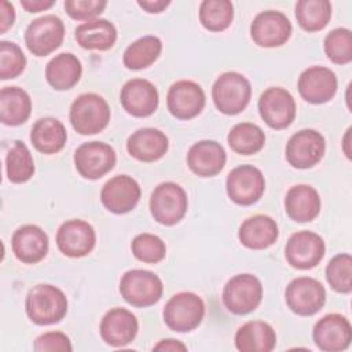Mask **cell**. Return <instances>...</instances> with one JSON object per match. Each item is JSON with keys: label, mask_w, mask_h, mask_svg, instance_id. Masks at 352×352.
I'll list each match as a JSON object with an SVG mask.
<instances>
[{"label": "cell", "mask_w": 352, "mask_h": 352, "mask_svg": "<svg viewBox=\"0 0 352 352\" xmlns=\"http://www.w3.org/2000/svg\"><path fill=\"white\" fill-rule=\"evenodd\" d=\"M290 36L292 23L280 11H263L257 14L250 23V37L258 47H280L290 38Z\"/></svg>", "instance_id": "5bb4252c"}, {"label": "cell", "mask_w": 352, "mask_h": 352, "mask_svg": "<svg viewBox=\"0 0 352 352\" xmlns=\"http://www.w3.org/2000/svg\"><path fill=\"white\" fill-rule=\"evenodd\" d=\"M131 249L138 260L148 264L160 263L161 260L165 258L166 254L165 242L160 236L148 232L136 235L132 239Z\"/></svg>", "instance_id": "ab89813d"}, {"label": "cell", "mask_w": 352, "mask_h": 352, "mask_svg": "<svg viewBox=\"0 0 352 352\" xmlns=\"http://www.w3.org/2000/svg\"><path fill=\"white\" fill-rule=\"evenodd\" d=\"M11 248L19 261L36 264L47 256L48 235L38 226L25 224L14 232Z\"/></svg>", "instance_id": "cb8c5ba5"}, {"label": "cell", "mask_w": 352, "mask_h": 352, "mask_svg": "<svg viewBox=\"0 0 352 352\" xmlns=\"http://www.w3.org/2000/svg\"><path fill=\"white\" fill-rule=\"evenodd\" d=\"M67 132L65 125L54 117H43L34 122L30 131L33 147L43 154H55L65 147Z\"/></svg>", "instance_id": "4dcf8cb0"}, {"label": "cell", "mask_w": 352, "mask_h": 352, "mask_svg": "<svg viewBox=\"0 0 352 352\" xmlns=\"http://www.w3.org/2000/svg\"><path fill=\"white\" fill-rule=\"evenodd\" d=\"M205 102L206 98L202 87L190 80L173 82L166 95L168 110L179 120H191L201 114Z\"/></svg>", "instance_id": "2e32d148"}, {"label": "cell", "mask_w": 352, "mask_h": 352, "mask_svg": "<svg viewBox=\"0 0 352 352\" xmlns=\"http://www.w3.org/2000/svg\"><path fill=\"white\" fill-rule=\"evenodd\" d=\"M252 96L249 80L238 72L220 74L212 87V99L216 109L227 116L239 114L246 109Z\"/></svg>", "instance_id": "7a4b0ae2"}, {"label": "cell", "mask_w": 352, "mask_h": 352, "mask_svg": "<svg viewBox=\"0 0 352 352\" xmlns=\"http://www.w3.org/2000/svg\"><path fill=\"white\" fill-rule=\"evenodd\" d=\"M349 144H351V128L346 129L345 135H344V139H342V150L346 155L348 160H351V148H349Z\"/></svg>", "instance_id": "c3c4849f"}, {"label": "cell", "mask_w": 352, "mask_h": 352, "mask_svg": "<svg viewBox=\"0 0 352 352\" xmlns=\"http://www.w3.org/2000/svg\"><path fill=\"white\" fill-rule=\"evenodd\" d=\"M275 345L276 333L263 320H249L235 333V346L241 352H270Z\"/></svg>", "instance_id": "83f0119b"}, {"label": "cell", "mask_w": 352, "mask_h": 352, "mask_svg": "<svg viewBox=\"0 0 352 352\" xmlns=\"http://www.w3.org/2000/svg\"><path fill=\"white\" fill-rule=\"evenodd\" d=\"M154 351H169V352H186L187 346L179 341V340H173V338H165L161 340L157 345L153 346Z\"/></svg>", "instance_id": "bcb514c9"}, {"label": "cell", "mask_w": 352, "mask_h": 352, "mask_svg": "<svg viewBox=\"0 0 352 352\" xmlns=\"http://www.w3.org/2000/svg\"><path fill=\"white\" fill-rule=\"evenodd\" d=\"M6 172L11 183L19 184L28 182L34 173V161L28 146L15 140L6 157Z\"/></svg>", "instance_id": "d590c367"}, {"label": "cell", "mask_w": 352, "mask_h": 352, "mask_svg": "<svg viewBox=\"0 0 352 352\" xmlns=\"http://www.w3.org/2000/svg\"><path fill=\"white\" fill-rule=\"evenodd\" d=\"M32 113V99L19 87H4L0 91V120L4 125L16 126L28 121Z\"/></svg>", "instance_id": "1f68e13d"}, {"label": "cell", "mask_w": 352, "mask_h": 352, "mask_svg": "<svg viewBox=\"0 0 352 352\" xmlns=\"http://www.w3.org/2000/svg\"><path fill=\"white\" fill-rule=\"evenodd\" d=\"M70 122L80 135L102 132L110 121V107L98 94H81L70 106Z\"/></svg>", "instance_id": "3957f363"}, {"label": "cell", "mask_w": 352, "mask_h": 352, "mask_svg": "<svg viewBox=\"0 0 352 352\" xmlns=\"http://www.w3.org/2000/svg\"><path fill=\"white\" fill-rule=\"evenodd\" d=\"M139 323L136 316L125 308H111L100 322V337L110 346H125L138 334Z\"/></svg>", "instance_id": "7402d4cb"}, {"label": "cell", "mask_w": 352, "mask_h": 352, "mask_svg": "<svg viewBox=\"0 0 352 352\" xmlns=\"http://www.w3.org/2000/svg\"><path fill=\"white\" fill-rule=\"evenodd\" d=\"M77 44L85 50L106 51L110 50L117 40L116 26L103 18H96L78 25L74 30Z\"/></svg>", "instance_id": "f546056e"}, {"label": "cell", "mask_w": 352, "mask_h": 352, "mask_svg": "<svg viewBox=\"0 0 352 352\" xmlns=\"http://www.w3.org/2000/svg\"><path fill=\"white\" fill-rule=\"evenodd\" d=\"M63 37V21L52 14L33 19L25 30V44L34 56L50 55L60 47Z\"/></svg>", "instance_id": "ba28073f"}, {"label": "cell", "mask_w": 352, "mask_h": 352, "mask_svg": "<svg viewBox=\"0 0 352 352\" xmlns=\"http://www.w3.org/2000/svg\"><path fill=\"white\" fill-rule=\"evenodd\" d=\"M326 245L322 236L312 231L294 232L285 246L287 263L297 270H311L323 258Z\"/></svg>", "instance_id": "9a60e30c"}, {"label": "cell", "mask_w": 352, "mask_h": 352, "mask_svg": "<svg viewBox=\"0 0 352 352\" xmlns=\"http://www.w3.org/2000/svg\"><path fill=\"white\" fill-rule=\"evenodd\" d=\"M228 198L236 205L249 206L256 204L264 194L265 180L261 170L253 165L234 168L226 180Z\"/></svg>", "instance_id": "30bf717a"}, {"label": "cell", "mask_w": 352, "mask_h": 352, "mask_svg": "<svg viewBox=\"0 0 352 352\" xmlns=\"http://www.w3.org/2000/svg\"><path fill=\"white\" fill-rule=\"evenodd\" d=\"M95 243L94 227L81 219L67 220L58 228L56 245L60 253L67 257H84L94 250Z\"/></svg>", "instance_id": "ac0fdd59"}, {"label": "cell", "mask_w": 352, "mask_h": 352, "mask_svg": "<svg viewBox=\"0 0 352 352\" xmlns=\"http://www.w3.org/2000/svg\"><path fill=\"white\" fill-rule=\"evenodd\" d=\"M326 140L315 129H301L296 132L286 144V160L297 169L315 166L324 155Z\"/></svg>", "instance_id": "4fadbf2b"}, {"label": "cell", "mask_w": 352, "mask_h": 352, "mask_svg": "<svg viewBox=\"0 0 352 352\" xmlns=\"http://www.w3.org/2000/svg\"><path fill=\"white\" fill-rule=\"evenodd\" d=\"M169 148L166 135L157 128H140L126 140V150L131 157L142 162L161 160Z\"/></svg>", "instance_id": "d4e9b609"}, {"label": "cell", "mask_w": 352, "mask_h": 352, "mask_svg": "<svg viewBox=\"0 0 352 352\" xmlns=\"http://www.w3.org/2000/svg\"><path fill=\"white\" fill-rule=\"evenodd\" d=\"M337 85L336 73L323 66L305 69L297 82L301 98L312 104H322L331 100L337 92Z\"/></svg>", "instance_id": "ffe728a7"}, {"label": "cell", "mask_w": 352, "mask_h": 352, "mask_svg": "<svg viewBox=\"0 0 352 352\" xmlns=\"http://www.w3.org/2000/svg\"><path fill=\"white\" fill-rule=\"evenodd\" d=\"M315 345L324 352L345 351L352 338L349 320L341 314H327L320 318L312 330Z\"/></svg>", "instance_id": "e0dca14e"}, {"label": "cell", "mask_w": 352, "mask_h": 352, "mask_svg": "<svg viewBox=\"0 0 352 352\" xmlns=\"http://www.w3.org/2000/svg\"><path fill=\"white\" fill-rule=\"evenodd\" d=\"M258 113L270 128L285 129L296 117L294 98L282 87L267 88L258 99Z\"/></svg>", "instance_id": "7c38bea8"}, {"label": "cell", "mask_w": 352, "mask_h": 352, "mask_svg": "<svg viewBox=\"0 0 352 352\" xmlns=\"http://www.w3.org/2000/svg\"><path fill=\"white\" fill-rule=\"evenodd\" d=\"M326 279L330 287L338 293L352 290V257L349 253L336 254L326 265Z\"/></svg>", "instance_id": "74e56055"}, {"label": "cell", "mask_w": 352, "mask_h": 352, "mask_svg": "<svg viewBox=\"0 0 352 352\" xmlns=\"http://www.w3.org/2000/svg\"><path fill=\"white\" fill-rule=\"evenodd\" d=\"M55 4V0H21L22 8L28 12H40L51 8Z\"/></svg>", "instance_id": "f6af8a7d"}, {"label": "cell", "mask_w": 352, "mask_h": 352, "mask_svg": "<svg viewBox=\"0 0 352 352\" xmlns=\"http://www.w3.org/2000/svg\"><path fill=\"white\" fill-rule=\"evenodd\" d=\"M234 19V6L228 0H204L199 6V22L209 32L226 30Z\"/></svg>", "instance_id": "8d00e7d4"}, {"label": "cell", "mask_w": 352, "mask_h": 352, "mask_svg": "<svg viewBox=\"0 0 352 352\" xmlns=\"http://www.w3.org/2000/svg\"><path fill=\"white\" fill-rule=\"evenodd\" d=\"M106 0H66L63 7L67 15L76 21H92L106 8Z\"/></svg>", "instance_id": "b9f144b4"}, {"label": "cell", "mask_w": 352, "mask_h": 352, "mask_svg": "<svg viewBox=\"0 0 352 352\" xmlns=\"http://www.w3.org/2000/svg\"><path fill=\"white\" fill-rule=\"evenodd\" d=\"M120 102L128 114L142 118L151 116L157 110L160 96L151 81L144 78H132L121 88Z\"/></svg>", "instance_id": "44dd1931"}, {"label": "cell", "mask_w": 352, "mask_h": 352, "mask_svg": "<svg viewBox=\"0 0 352 352\" xmlns=\"http://www.w3.org/2000/svg\"><path fill=\"white\" fill-rule=\"evenodd\" d=\"M81 60L72 52H62L55 55L45 66V78L48 84L56 91H66L73 88L81 78Z\"/></svg>", "instance_id": "f1b7e54d"}, {"label": "cell", "mask_w": 352, "mask_h": 352, "mask_svg": "<svg viewBox=\"0 0 352 352\" xmlns=\"http://www.w3.org/2000/svg\"><path fill=\"white\" fill-rule=\"evenodd\" d=\"M14 21H15L14 6L10 1L3 0L0 3V34H4L14 25Z\"/></svg>", "instance_id": "ee69618b"}, {"label": "cell", "mask_w": 352, "mask_h": 352, "mask_svg": "<svg viewBox=\"0 0 352 352\" xmlns=\"http://www.w3.org/2000/svg\"><path fill=\"white\" fill-rule=\"evenodd\" d=\"M26 66V56L14 41H0V78L10 80L18 77Z\"/></svg>", "instance_id": "60d3db41"}, {"label": "cell", "mask_w": 352, "mask_h": 352, "mask_svg": "<svg viewBox=\"0 0 352 352\" xmlns=\"http://www.w3.org/2000/svg\"><path fill=\"white\" fill-rule=\"evenodd\" d=\"M296 19L305 32L326 28L331 18V4L327 0H300L296 3Z\"/></svg>", "instance_id": "e575fe53"}, {"label": "cell", "mask_w": 352, "mask_h": 352, "mask_svg": "<svg viewBox=\"0 0 352 352\" xmlns=\"http://www.w3.org/2000/svg\"><path fill=\"white\" fill-rule=\"evenodd\" d=\"M285 300L292 312L300 316H311L323 308L326 290L318 279L298 276L286 286Z\"/></svg>", "instance_id": "9c48e42d"}, {"label": "cell", "mask_w": 352, "mask_h": 352, "mask_svg": "<svg viewBox=\"0 0 352 352\" xmlns=\"http://www.w3.org/2000/svg\"><path fill=\"white\" fill-rule=\"evenodd\" d=\"M74 166L88 180H96L109 173L117 161L114 148L103 142H87L74 151Z\"/></svg>", "instance_id": "8fae6325"}, {"label": "cell", "mask_w": 352, "mask_h": 352, "mask_svg": "<svg viewBox=\"0 0 352 352\" xmlns=\"http://www.w3.org/2000/svg\"><path fill=\"white\" fill-rule=\"evenodd\" d=\"M188 199L184 188L173 182L158 184L150 197V213L162 226H175L186 214Z\"/></svg>", "instance_id": "8992f818"}, {"label": "cell", "mask_w": 352, "mask_h": 352, "mask_svg": "<svg viewBox=\"0 0 352 352\" xmlns=\"http://www.w3.org/2000/svg\"><path fill=\"white\" fill-rule=\"evenodd\" d=\"M162 51V43L157 36H143L126 47L122 62L129 70H142L151 66Z\"/></svg>", "instance_id": "d6a6232c"}, {"label": "cell", "mask_w": 352, "mask_h": 352, "mask_svg": "<svg viewBox=\"0 0 352 352\" xmlns=\"http://www.w3.org/2000/svg\"><path fill=\"white\" fill-rule=\"evenodd\" d=\"M140 194V186L133 177L117 175L104 183L100 191V201L109 212L124 214L135 209Z\"/></svg>", "instance_id": "d6986e66"}, {"label": "cell", "mask_w": 352, "mask_h": 352, "mask_svg": "<svg viewBox=\"0 0 352 352\" xmlns=\"http://www.w3.org/2000/svg\"><path fill=\"white\" fill-rule=\"evenodd\" d=\"M205 316L204 300L192 292L173 294L164 307L165 324L177 333H188L197 329Z\"/></svg>", "instance_id": "277c9868"}, {"label": "cell", "mask_w": 352, "mask_h": 352, "mask_svg": "<svg viewBox=\"0 0 352 352\" xmlns=\"http://www.w3.org/2000/svg\"><path fill=\"white\" fill-rule=\"evenodd\" d=\"M327 58L337 65H346L352 60V33L346 28L333 29L323 41Z\"/></svg>", "instance_id": "f35d334b"}, {"label": "cell", "mask_w": 352, "mask_h": 352, "mask_svg": "<svg viewBox=\"0 0 352 352\" xmlns=\"http://www.w3.org/2000/svg\"><path fill=\"white\" fill-rule=\"evenodd\" d=\"M33 349L37 352H70L73 346L65 333L47 331L34 340Z\"/></svg>", "instance_id": "7bdbcfd3"}, {"label": "cell", "mask_w": 352, "mask_h": 352, "mask_svg": "<svg viewBox=\"0 0 352 352\" xmlns=\"http://www.w3.org/2000/svg\"><path fill=\"white\" fill-rule=\"evenodd\" d=\"M226 161V150L214 140H199L194 143L187 153L190 170L201 177L216 176L223 170Z\"/></svg>", "instance_id": "603a6c76"}, {"label": "cell", "mask_w": 352, "mask_h": 352, "mask_svg": "<svg viewBox=\"0 0 352 352\" xmlns=\"http://www.w3.org/2000/svg\"><path fill=\"white\" fill-rule=\"evenodd\" d=\"M25 309L33 323L38 326L54 324L66 316L67 298L59 287L40 283L29 290L25 300Z\"/></svg>", "instance_id": "6da1fadb"}, {"label": "cell", "mask_w": 352, "mask_h": 352, "mask_svg": "<svg viewBox=\"0 0 352 352\" xmlns=\"http://www.w3.org/2000/svg\"><path fill=\"white\" fill-rule=\"evenodd\" d=\"M279 230L276 221L265 214H256L246 219L238 231L239 242L253 250L267 249L278 239Z\"/></svg>", "instance_id": "4316f807"}, {"label": "cell", "mask_w": 352, "mask_h": 352, "mask_svg": "<svg viewBox=\"0 0 352 352\" xmlns=\"http://www.w3.org/2000/svg\"><path fill=\"white\" fill-rule=\"evenodd\" d=\"M319 192L309 184H296L285 195V210L297 223H309L320 212Z\"/></svg>", "instance_id": "484cf974"}, {"label": "cell", "mask_w": 352, "mask_h": 352, "mask_svg": "<svg viewBox=\"0 0 352 352\" xmlns=\"http://www.w3.org/2000/svg\"><path fill=\"white\" fill-rule=\"evenodd\" d=\"M169 4V0H138V6L150 14L162 12Z\"/></svg>", "instance_id": "7dc6e473"}, {"label": "cell", "mask_w": 352, "mask_h": 352, "mask_svg": "<svg viewBox=\"0 0 352 352\" xmlns=\"http://www.w3.org/2000/svg\"><path fill=\"white\" fill-rule=\"evenodd\" d=\"M227 142L232 151L242 155H252L264 147L265 133L256 124L239 122L230 129Z\"/></svg>", "instance_id": "836d02e7"}, {"label": "cell", "mask_w": 352, "mask_h": 352, "mask_svg": "<svg viewBox=\"0 0 352 352\" xmlns=\"http://www.w3.org/2000/svg\"><path fill=\"white\" fill-rule=\"evenodd\" d=\"M121 297L132 307L144 308L157 304L164 293L161 278L148 270H129L120 279Z\"/></svg>", "instance_id": "5b68a950"}, {"label": "cell", "mask_w": 352, "mask_h": 352, "mask_svg": "<svg viewBox=\"0 0 352 352\" xmlns=\"http://www.w3.org/2000/svg\"><path fill=\"white\" fill-rule=\"evenodd\" d=\"M223 304L235 315H246L254 311L263 298V285L253 274L232 276L223 289Z\"/></svg>", "instance_id": "52a82bcc"}]
</instances>
